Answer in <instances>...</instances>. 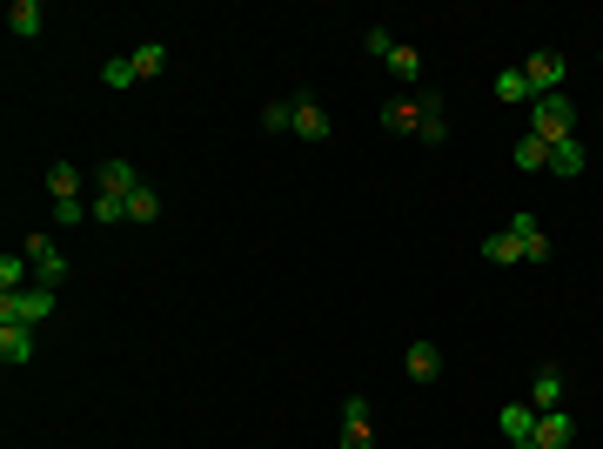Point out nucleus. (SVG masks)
Wrapping results in <instances>:
<instances>
[{"instance_id":"3","label":"nucleus","mask_w":603,"mask_h":449,"mask_svg":"<svg viewBox=\"0 0 603 449\" xmlns=\"http://www.w3.org/2000/svg\"><path fill=\"white\" fill-rule=\"evenodd\" d=\"M27 262H34V289H54L61 295V282H67V255L54 248V235H27Z\"/></svg>"},{"instance_id":"22","label":"nucleus","mask_w":603,"mask_h":449,"mask_svg":"<svg viewBox=\"0 0 603 449\" xmlns=\"http://www.w3.org/2000/svg\"><path fill=\"white\" fill-rule=\"evenodd\" d=\"M496 101H510V108L536 101V94H530V81H523V68H503V74H496Z\"/></svg>"},{"instance_id":"5","label":"nucleus","mask_w":603,"mask_h":449,"mask_svg":"<svg viewBox=\"0 0 603 449\" xmlns=\"http://www.w3.org/2000/svg\"><path fill=\"white\" fill-rule=\"evenodd\" d=\"M530 443L536 449H570L577 443V416H570V409H543L536 429H530Z\"/></svg>"},{"instance_id":"4","label":"nucleus","mask_w":603,"mask_h":449,"mask_svg":"<svg viewBox=\"0 0 603 449\" xmlns=\"http://www.w3.org/2000/svg\"><path fill=\"white\" fill-rule=\"evenodd\" d=\"M563 54L557 47H536L530 61H523V81H530V94H563Z\"/></svg>"},{"instance_id":"17","label":"nucleus","mask_w":603,"mask_h":449,"mask_svg":"<svg viewBox=\"0 0 603 449\" xmlns=\"http://www.w3.org/2000/svg\"><path fill=\"white\" fill-rule=\"evenodd\" d=\"M496 423H503V443H530V429H536V409H530V403H510L503 416H496Z\"/></svg>"},{"instance_id":"25","label":"nucleus","mask_w":603,"mask_h":449,"mask_svg":"<svg viewBox=\"0 0 603 449\" xmlns=\"http://www.w3.org/2000/svg\"><path fill=\"white\" fill-rule=\"evenodd\" d=\"M483 262H523V242L503 228V235H490V242H483Z\"/></svg>"},{"instance_id":"12","label":"nucleus","mask_w":603,"mask_h":449,"mask_svg":"<svg viewBox=\"0 0 603 449\" xmlns=\"http://www.w3.org/2000/svg\"><path fill=\"white\" fill-rule=\"evenodd\" d=\"M7 27H14V41H34L47 27V7L41 0H14V7H7Z\"/></svg>"},{"instance_id":"19","label":"nucleus","mask_w":603,"mask_h":449,"mask_svg":"<svg viewBox=\"0 0 603 449\" xmlns=\"http://www.w3.org/2000/svg\"><path fill=\"white\" fill-rule=\"evenodd\" d=\"M27 275H34L27 248H7V255H0V289H27Z\"/></svg>"},{"instance_id":"16","label":"nucleus","mask_w":603,"mask_h":449,"mask_svg":"<svg viewBox=\"0 0 603 449\" xmlns=\"http://www.w3.org/2000/svg\"><path fill=\"white\" fill-rule=\"evenodd\" d=\"M382 128H389V135H416V128H423V101H389V108H382Z\"/></svg>"},{"instance_id":"11","label":"nucleus","mask_w":603,"mask_h":449,"mask_svg":"<svg viewBox=\"0 0 603 449\" xmlns=\"http://www.w3.org/2000/svg\"><path fill=\"white\" fill-rule=\"evenodd\" d=\"M510 235L523 242V262H536V269L550 262V235H543V222H536V215H516V222H510Z\"/></svg>"},{"instance_id":"2","label":"nucleus","mask_w":603,"mask_h":449,"mask_svg":"<svg viewBox=\"0 0 603 449\" xmlns=\"http://www.w3.org/2000/svg\"><path fill=\"white\" fill-rule=\"evenodd\" d=\"M61 295L54 289H0V322H27V329H41L47 315H54Z\"/></svg>"},{"instance_id":"6","label":"nucleus","mask_w":603,"mask_h":449,"mask_svg":"<svg viewBox=\"0 0 603 449\" xmlns=\"http://www.w3.org/2000/svg\"><path fill=\"white\" fill-rule=\"evenodd\" d=\"M94 188H101V195H114V202H128L134 188H141V175H134V161H101V168H94Z\"/></svg>"},{"instance_id":"7","label":"nucleus","mask_w":603,"mask_h":449,"mask_svg":"<svg viewBox=\"0 0 603 449\" xmlns=\"http://www.w3.org/2000/svg\"><path fill=\"white\" fill-rule=\"evenodd\" d=\"M342 449H376V436H369V396L342 403Z\"/></svg>"},{"instance_id":"15","label":"nucleus","mask_w":603,"mask_h":449,"mask_svg":"<svg viewBox=\"0 0 603 449\" xmlns=\"http://www.w3.org/2000/svg\"><path fill=\"white\" fill-rule=\"evenodd\" d=\"M583 168H590V148H583L577 135L550 148V175H583Z\"/></svg>"},{"instance_id":"24","label":"nucleus","mask_w":603,"mask_h":449,"mask_svg":"<svg viewBox=\"0 0 603 449\" xmlns=\"http://www.w3.org/2000/svg\"><path fill=\"white\" fill-rule=\"evenodd\" d=\"M262 128H268V135H295V101H268Z\"/></svg>"},{"instance_id":"10","label":"nucleus","mask_w":603,"mask_h":449,"mask_svg":"<svg viewBox=\"0 0 603 449\" xmlns=\"http://www.w3.org/2000/svg\"><path fill=\"white\" fill-rule=\"evenodd\" d=\"M0 362H7V369L34 362V329H27V322H0Z\"/></svg>"},{"instance_id":"27","label":"nucleus","mask_w":603,"mask_h":449,"mask_svg":"<svg viewBox=\"0 0 603 449\" xmlns=\"http://www.w3.org/2000/svg\"><path fill=\"white\" fill-rule=\"evenodd\" d=\"M81 222H94L88 202H54V228H81Z\"/></svg>"},{"instance_id":"30","label":"nucleus","mask_w":603,"mask_h":449,"mask_svg":"<svg viewBox=\"0 0 603 449\" xmlns=\"http://www.w3.org/2000/svg\"><path fill=\"white\" fill-rule=\"evenodd\" d=\"M362 47H369V54H382V61L396 54V41H389V27H369V34H362Z\"/></svg>"},{"instance_id":"26","label":"nucleus","mask_w":603,"mask_h":449,"mask_svg":"<svg viewBox=\"0 0 603 449\" xmlns=\"http://www.w3.org/2000/svg\"><path fill=\"white\" fill-rule=\"evenodd\" d=\"M416 135H423L429 148H443V141H449V121H443V108H436V101H423V128H416Z\"/></svg>"},{"instance_id":"1","label":"nucleus","mask_w":603,"mask_h":449,"mask_svg":"<svg viewBox=\"0 0 603 449\" xmlns=\"http://www.w3.org/2000/svg\"><path fill=\"white\" fill-rule=\"evenodd\" d=\"M530 135L543 141V148L570 141L577 135V101H570V94H536L530 101Z\"/></svg>"},{"instance_id":"23","label":"nucleus","mask_w":603,"mask_h":449,"mask_svg":"<svg viewBox=\"0 0 603 449\" xmlns=\"http://www.w3.org/2000/svg\"><path fill=\"white\" fill-rule=\"evenodd\" d=\"M134 81H141V74H134V61H128V54L101 61V88H114V94H121V88H134Z\"/></svg>"},{"instance_id":"18","label":"nucleus","mask_w":603,"mask_h":449,"mask_svg":"<svg viewBox=\"0 0 603 449\" xmlns=\"http://www.w3.org/2000/svg\"><path fill=\"white\" fill-rule=\"evenodd\" d=\"M510 161H516V168H523V175H543V168H550V148H543V141H536V135H523V141H516V148H510Z\"/></svg>"},{"instance_id":"8","label":"nucleus","mask_w":603,"mask_h":449,"mask_svg":"<svg viewBox=\"0 0 603 449\" xmlns=\"http://www.w3.org/2000/svg\"><path fill=\"white\" fill-rule=\"evenodd\" d=\"M335 128H329V108L315 101V94H302L295 101V141H329Z\"/></svg>"},{"instance_id":"13","label":"nucleus","mask_w":603,"mask_h":449,"mask_svg":"<svg viewBox=\"0 0 603 449\" xmlns=\"http://www.w3.org/2000/svg\"><path fill=\"white\" fill-rule=\"evenodd\" d=\"M409 382H436L443 376V349H436V342H409Z\"/></svg>"},{"instance_id":"20","label":"nucleus","mask_w":603,"mask_h":449,"mask_svg":"<svg viewBox=\"0 0 603 449\" xmlns=\"http://www.w3.org/2000/svg\"><path fill=\"white\" fill-rule=\"evenodd\" d=\"M128 61H134V74H141V81H155V74L168 68V47H161V41H141Z\"/></svg>"},{"instance_id":"9","label":"nucleus","mask_w":603,"mask_h":449,"mask_svg":"<svg viewBox=\"0 0 603 449\" xmlns=\"http://www.w3.org/2000/svg\"><path fill=\"white\" fill-rule=\"evenodd\" d=\"M523 403H530L536 416H543V409H563V369H550V362H543V369L530 376V396H523Z\"/></svg>"},{"instance_id":"21","label":"nucleus","mask_w":603,"mask_h":449,"mask_svg":"<svg viewBox=\"0 0 603 449\" xmlns=\"http://www.w3.org/2000/svg\"><path fill=\"white\" fill-rule=\"evenodd\" d=\"M155 215H161V195H155V188H148V181H141V188H134V195H128V222H134V228H148V222H155Z\"/></svg>"},{"instance_id":"14","label":"nucleus","mask_w":603,"mask_h":449,"mask_svg":"<svg viewBox=\"0 0 603 449\" xmlns=\"http://www.w3.org/2000/svg\"><path fill=\"white\" fill-rule=\"evenodd\" d=\"M81 188H88V175H81V168H67V161H54V168H47V195H54V202H81Z\"/></svg>"},{"instance_id":"29","label":"nucleus","mask_w":603,"mask_h":449,"mask_svg":"<svg viewBox=\"0 0 603 449\" xmlns=\"http://www.w3.org/2000/svg\"><path fill=\"white\" fill-rule=\"evenodd\" d=\"M94 222H101V228H108V222H128V202H114V195H94Z\"/></svg>"},{"instance_id":"28","label":"nucleus","mask_w":603,"mask_h":449,"mask_svg":"<svg viewBox=\"0 0 603 449\" xmlns=\"http://www.w3.org/2000/svg\"><path fill=\"white\" fill-rule=\"evenodd\" d=\"M389 68H396L402 81H416V74H423V54H416V47H402V41H396V54H389Z\"/></svg>"}]
</instances>
